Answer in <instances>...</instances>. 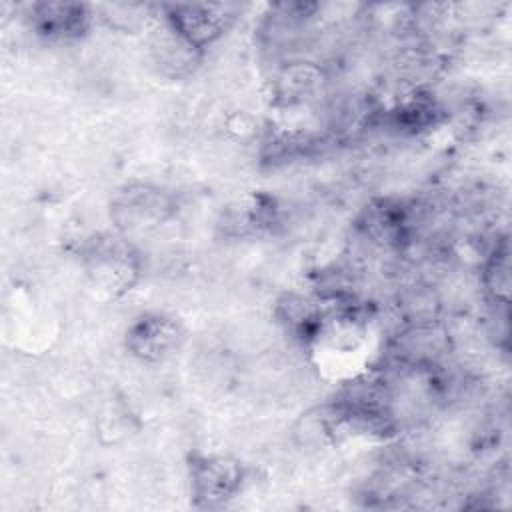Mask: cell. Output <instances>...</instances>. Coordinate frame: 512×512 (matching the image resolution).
I'll list each match as a JSON object with an SVG mask.
<instances>
[{
	"mask_svg": "<svg viewBox=\"0 0 512 512\" xmlns=\"http://www.w3.org/2000/svg\"><path fill=\"white\" fill-rule=\"evenodd\" d=\"M184 334L180 324L164 314H144L126 332V348L140 360L160 362L172 356Z\"/></svg>",
	"mask_w": 512,
	"mask_h": 512,
	"instance_id": "cell-4",
	"label": "cell"
},
{
	"mask_svg": "<svg viewBox=\"0 0 512 512\" xmlns=\"http://www.w3.org/2000/svg\"><path fill=\"white\" fill-rule=\"evenodd\" d=\"M166 196L150 186H130L122 190L112 204V218L124 230H146L156 226L168 214Z\"/></svg>",
	"mask_w": 512,
	"mask_h": 512,
	"instance_id": "cell-5",
	"label": "cell"
},
{
	"mask_svg": "<svg viewBox=\"0 0 512 512\" xmlns=\"http://www.w3.org/2000/svg\"><path fill=\"white\" fill-rule=\"evenodd\" d=\"M82 262L90 282L112 298L128 292L140 274L138 252L118 234H98L88 240Z\"/></svg>",
	"mask_w": 512,
	"mask_h": 512,
	"instance_id": "cell-1",
	"label": "cell"
},
{
	"mask_svg": "<svg viewBox=\"0 0 512 512\" xmlns=\"http://www.w3.org/2000/svg\"><path fill=\"white\" fill-rule=\"evenodd\" d=\"M34 28L56 40H70L84 34L88 28V8L72 2H40L30 8Z\"/></svg>",
	"mask_w": 512,
	"mask_h": 512,
	"instance_id": "cell-6",
	"label": "cell"
},
{
	"mask_svg": "<svg viewBox=\"0 0 512 512\" xmlns=\"http://www.w3.org/2000/svg\"><path fill=\"white\" fill-rule=\"evenodd\" d=\"M190 484L196 506L212 508L230 500L242 484V468L228 456H194Z\"/></svg>",
	"mask_w": 512,
	"mask_h": 512,
	"instance_id": "cell-3",
	"label": "cell"
},
{
	"mask_svg": "<svg viewBox=\"0 0 512 512\" xmlns=\"http://www.w3.org/2000/svg\"><path fill=\"white\" fill-rule=\"evenodd\" d=\"M484 288L490 298L502 306L508 304L510 296V246L508 240H500L490 254L484 268Z\"/></svg>",
	"mask_w": 512,
	"mask_h": 512,
	"instance_id": "cell-7",
	"label": "cell"
},
{
	"mask_svg": "<svg viewBox=\"0 0 512 512\" xmlns=\"http://www.w3.org/2000/svg\"><path fill=\"white\" fill-rule=\"evenodd\" d=\"M166 20L188 48L200 50L218 40L234 22V14L224 4H168Z\"/></svg>",
	"mask_w": 512,
	"mask_h": 512,
	"instance_id": "cell-2",
	"label": "cell"
}]
</instances>
